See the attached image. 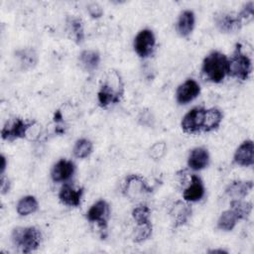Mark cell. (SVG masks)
<instances>
[{
  "label": "cell",
  "instance_id": "11",
  "mask_svg": "<svg viewBox=\"0 0 254 254\" xmlns=\"http://www.w3.org/2000/svg\"><path fill=\"white\" fill-rule=\"evenodd\" d=\"M199 93V83L192 78H188L178 86L176 90V100L179 104H188L194 100Z\"/></svg>",
  "mask_w": 254,
  "mask_h": 254
},
{
  "label": "cell",
  "instance_id": "14",
  "mask_svg": "<svg viewBox=\"0 0 254 254\" xmlns=\"http://www.w3.org/2000/svg\"><path fill=\"white\" fill-rule=\"evenodd\" d=\"M190 202L186 200H177L170 210V215L173 221V227L179 228L188 223L190 217L191 216V206Z\"/></svg>",
  "mask_w": 254,
  "mask_h": 254
},
{
  "label": "cell",
  "instance_id": "10",
  "mask_svg": "<svg viewBox=\"0 0 254 254\" xmlns=\"http://www.w3.org/2000/svg\"><path fill=\"white\" fill-rule=\"evenodd\" d=\"M84 193L82 187L75 188L68 183H64L59 191L60 201L69 207H78L81 203V199Z\"/></svg>",
  "mask_w": 254,
  "mask_h": 254
},
{
  "label": "cell",
  "instance_id": "16",
  "mask_svg": "<svg viewBox=\"0 0 254 254\" xmlns=\"http://www.w3.org/2000/svg\"><path fill=\"white\" fill-rule=\"evenodd\" d=\"M205 193L204 185L201 179L195 175H190V182L188 187L183 190V198L188 202H196L200 200Z\"/></svg>",
  "mask_w": 254,
  "mask_h": 254
},
{
  "label": "cell",
  "instance_id": "33",
  "mask_svg": "<svg viewBox=\"0 0 254 254\" xmlns=\"http://www.w3.org/2000/svg\"><path fill=\"white\" fill-rule=\"evenodd\" d=\"M0 188H1V193L2 194H5L9 191L10 190V186H11V183L9 181L8 178L5 177V175H2L1 176V181H0Z\"/></svg>",
  "mask_w": 254,
  "mask_h": 254
},
{
  "label": "cell",
  "instance_id": "29",
  "mask_svg": "<svg viewBox=\"0 0 254 254\" xmlns=\"http://www.w3.org/2000/svg\"><path fill=\"white\" fill-rule=\"evenodd\" d=\"M17 57L24 68L32 67L37 63V55L33 49L20 50L17 52Z\"/></svg>",
  "mask_w": 254,
  "mask_h": 254
},
{
  "label": "cell",
  "instance_id": "9",
  "mask_svg": "<svg viewBox=\"0 0 254 254\" xmlns=\"http://www.w3.org/2000/svg\"><path fill=\"white\" fill-rule=\"evenodd\" d=\"M205 108L194 107L187 112L181 122L183 131L187 134H196L202 131Z\"/></svg>",
  "mask_w": 254,
  "mask_h": 254
},
{
  "label": "cell",
  "instance_id": "27",
  "mask_svg": "<svg viewBox=\"0 0 254 254\" xmlns=\"http://www.w3.org/2000/svg\"><path fill=\"white\" fill-rule=\"evenodd\" d=\"M152 232H153V226L151 221L136 224V227L133 233V241L135 243L144 242L151 237Z\"/></svg>",
  "mask_w": 254,
  "mask_h": 254
},
{
  "label": "cell",
  "instance_id": "18",
  "mask_svg": "<svg viewBox=\"0 0 254 254\" xmlns=\"http://www.w3.org/2000/svg\"><path fill=\"white\" fill-rule=\"evenodd\" d=\"M194 24H195V15L193 11L190 9L183 10L179 15L177 24H176V29L178 34L183 38L189 37L193 31Z\"/></svg>",
  "mask_w": 254,
  "mask_h": 254
},
{
  "label": "cell",
  "instance_id": "8",
  "mask_svg": "<svg viewBox=\"0 0 254 254\" xmlns=\"http://www.w3.org/2000/svg\"><path fill=\"white\" fill-rule=\"evenodd\" d=\"M85 217L89 222L96 223L102 231L106 230L110 218V206L108 202L104 199H98L88 208Z\"/></svg>",
  "mask_w": 254,
  "mask_h": 254
},
{
  "label": "cell",
  "instance_id": "6",
  "mask_svg": "<svg viewBox=\"0 0 254 254\" xmlns=\"http://www.w3.org/2000/svg\"><path fill=\"white\" fill-rule=\"evenodd\" d=\"M133 48L135 53L142 59L151 57L156 49V37L152 30L143 29L134 38Z\"/></svg>",
  "mask_w": 254,
  "mask_h": 254
},
{
  "label": "cell",
  "instance_id": "17",
  "mask_svg": "<svg viewBox=\"0 0 254 254\" xmlns=\"http://www.w3.org/2000/svg\"><path fill=\"white\" fill-rule=\"evenodd\" d=\"M209 164V153L204 147H195L188 157V167L192 171H201Z\"/></svg>",
  "mask_w": 254,
  "mask_h": 254
},
{
  "label": "cell",
  "instance_id": "23",
  "mask_svg": "<svg viewBox=\"0 0 254 254\" xmlns=\"http://www.w3.org/2000/svg\"><path fill=\"white\" fill-rule=\"evenodd\" d=\"M238 221L239 218L236 213L229 208L220 213L216 222V227L222 231H231L236 226Z\"/></svg>",
  "mask_w": 254,
  "mask_h": 254
},
{
  "label": "cell",
  "instance_id": "22",
  "mask_svg": "<svg viewBox=\"0 0 254 254\" xmlns=\"http://www.w3.org/2000/svg\"><path fill=\"white\" fill-rule=\"evenodd\" d=\"M79 63L82 67L87 71H93L97 69L100 64V55L94 50H84L79 54Z\"/></svg>",
  "mask_w": 254,
  "mask_h": 254
},
{
  "label": "cell",
  "instance_id": "5",
  "mask_svg": "<svg viewBox=\"0 0 254 254\" xmlns=\"http://www.w3.org/2000/svg\"><path fill=\"white\" fill-rule=\"evenodd\" d=\"M151 191L152 188L149 187L145 179L142 176L135 174H131L126 177L122 188L123 194L131 200L140 199Z\"/></svg>",
  "mask_w": 254,
  "mask_h": 254
},
{
  "label": "cell",
  "instance_id": "24",
  "mask_svg": "<svg viewBox=\"0 0 254 254\" xmlns=\"http://www.w3.org/2000/svg\"><path fill=\"white\" fill-rule=\"evenodd\" d=\"M39 202L34 195H25L21 197L16 205V210L19 215L27 216L38 210Z\"/></svg>",
  "mask_w": 254,
  "mask_h": 254
},
{
  "label": "cell",
  "instance_id": "25",
  "mask_svg": "<svg viewBox=\"0 0 254 254\" xmlns=\"http://www.w3.org/2000/svg\"><path fill=\"white\" fill-rule=\"evenodd\" d=\"M93 151V144L87 138L77 139L73 145L72 153L77 159H84L90 156Z\"/></svg>",
  "mask_w": 254,
  "mask_h": 254
},
{
  "label": "cell",
  "instance_id": "31",
  "mask_svg": "<svg viewBox=\"0 0 254 254\" xmlns=\"http://www.w3.org/2000/svg\"><path fill=\"white\" fill-rule=\"evenodd\" d=\"M167 151V145L165 142L160 141V142H156L154 145L151 146L150 150H149V155L153 160H160L164 157V155L166 154Z\"/></svg>",
  "mask_w": 254,
  "mask_h": 254
},
{
  "label": "cell",
  "instance_id": "19",
  "mask_svg": "<svg viewBox=\"0 0 254 254\" xmlns=\"http://www.w3.org/2000/svg\"><path fill=\"white\" fill-rule=\"evenodd\" d=\"M253 189V181H233L225 189V193L231 199H243Z\"/></svg>",
  "mask_w": 254,
  "mask_h": 254
},
{
  "label": "cell",
  "instance_id": "28",
  "mask_svg": "<svg viewBox=\"0 0 254 254\" xmlns=\"http://www.w3.org/2000/svg\"><path fill=\"white\" fill-rule=\"evenodd\" d=\"M132 217L135 220L136 224L149 222L151 221V209L145 203L138 204L132 210Z\"/></svg>",
  "mask_w": 254,
  "mask_h": 254
},
{
  "label": "cell",
  "instance_id": "36",
  "mask_svg": "<svg viewBox=\"0 0 254 254\" xmlns=\"http://www.w3.org/2000/svg\"><path fill=\"white\" fill-rule=\"evenodd\" d=\"M209 253H227V251L222 250V249H213V250H209Z\"/></svg>",
  "mask_w": 254,
  "mask_h": 254
},
{
  "label": "cell",
  "instance_id": "2",
  "mask_svg": "<svg viewBox=\"0 0 254 254\" xmlns=\"http://www.w3.org/2000/svg\"><path fill=\"white\" fill-rule=\"evenodd\" d=\"M228 58L219 51L210 52L202 61L201 72L213 83H220L227 75Z\"/></svg>",
  "mask_w": 254,
  "mask_h": 254
},
{
  "label": "cell",
  "instance_id": "4",
  "mask_svg": "<svg viewBox=\"0 0 254 254\" xmlns=\"http://www.w3.org/2000/svg\"><path fill=\"white\" fill-rule=\"evenodd\" d=\"M242 45L237 43L230 58H228L227 75L239 80H247L252 71V62L242 51Z\"/></svg>",
  "mask_w": 254,
  "mask_h": 254
},
{
  "label": "cell",
  "instance_id": "30",
  "mask_svg": "<svg viewBox=\"0 0 254 254\" xmlns=\"http://www.w3.org/2000/svg\"><path fill=\"white\" fill-rule=\"evenodd\" d=\"M239 19L241 20L242 24H244L245 22L248 23L250 21L253 20L254 17V2L253 1H249L247 3H245L242 7V9L240 10L239 13H237Z\"/></svg>",
  "mask_w": 254,
  "mask_h": 254
},
{
  "label": "cell",
  "instance_id": "7",
  "mask_svg": "<svg viewBox=\"0 0 254 254\" xmlns=\"http://www.w3.org/2000/svg\"><path fill=\"white\" fill-rule=\"evenodd\" d=\"M31 125V121H25L22 118H13L6 121L2 130L1 137L5 141H15L17 139L26 138L27 131Z\"/></svg>",
  "mask_w": 254,
  "mask_h": 254
},
{
  "label": "cell",
  "instance_id": "26",
  "mask_svg": "<svg viewBox=\"0 0 254 254\" xmlns=\"http://www.w3.org/2000/svg\"><path fill=\"white\" fill-rule=\"evenodd\" d=\"M230 208L236 213L239 220L246 219L250 215L253 204L251 201H245L243 199H231Z\"/></svg>",
  "mask_w": 254,
  "mask_h": 254
},
{
  "label": "cell",
  "instance_id": "32",
  "mask_svg": "<svg viewBox=\"0 0 254 254\" xmlns=\"http://www.w3.org/2000/svg\"><path fill=\"white\" fill-rule=\"evenodd\" d=\"M87 12L93 19H98L103 15V8L96 2H92L87 6Z\"/></svg>",
  "mask_w": 254,
  "mask_h": 254
},
{
  "label": "cell",
  "instance_id": "3",
  "mask_svg": "<svg viewBox=\"0 0 254 254\" xmlns=\"http://www.w3.org/2000/svg\"><path fill=\"white\" fill-rule=\"evenodd\" d=\"M11 239L20 252L31 253L39 248L42 234L35 226H19L13 229Z\"/></svg>",
  "mask_w": 254,
  "mask_h": 254
},
{
  "label": "cell",
  "instance_id": "34",
  "mask_svg": "<svg viewBox=\"0 0 254 254\" xmlns=\"http://www.w3.org/2000/svg\"><path fill=\"white\" fill-rule=\"evenodd\" d=\"M54 122L56 124H61L64 122V115H63V112L59 109V110H56L55 113H54Z\"/></svg>",
  "mask_w": 254,
  "mask_h": 254
},
{
  "label": "cell",
  "instance_id": "35",
  "mask_svg": "<svg viewBox=\"0 0 254 254\" xmlns=\"http://www.w3.org/2000/svg\"><path fill=\"white\" fill-rule=\"evenodd\" d=\"M6 167H7V159L6 157L2 154L1 155V167H0V175H4L5 173V170H6Z\"/></svg>",
  "mask_w": 254,
  "mask_h": 254
},
{
  "label": "cell",
  "instance_id": "12",
  "mask_svg": "<svg viewBox=\"0 0 254 254\" xmlns=\"http://www.w3.org/2000/svg\"><path fill=\"white\" fill-rule=\"evenodd\" d=\"M75 169L71 160L60 159L51 170V178L55 183H66L74 175Z\"/></svg>",
  "mask_w": 254,
  "mask_h": 254
},
{
  "label": "cell",
  "instance_id": "13",
  "mask_svg": "<svg viewBox=\"0 0 254 254\" xmlns=\"http://www.w3.org/2000/svg\"><path fill=\"white\" fill-rule=\"evenodd\" d=\"M214 23L221 33H231L239 30L243 25L237 13L218 12L214 16Z\"/></svg>",
  "mask_w": 254,
  "mask_h": 254
},
{
  "label": "cell",
  "instance_id": "15",
  "mask_svg": "<svg viewBox=\"0 0 254 254\" xmlns=\"http://www.w3.org/2000/svg\"><path fill=\"white\" fill-rule=\"evenodd\" d=\"M233 163L241 167H251L254 164V143L251 139L243 141L235 150Z\"/></svg>",
  "mask_w": 254,
  "mask_h": 254
},
{
  "label": "cell",
  "instance_id": "21",
  "mask_svg": "<svg viewBox=\"0 0 254 254\" xmlns=\"http://www.w3.org/2000/svg\"><path fill=\"white\" fill-rule=\"evenodd\" d=\"M223 114L218 108L205 109L202 132H211L217 129L222 121Z\"/></svg>",
  "mask_w": 254,
  "mask_h": 254
},
{
  "label": "cell",
  "instance_id": "1",
  "mask_svg": "<svg viewBox=\"0 0 254 254\" xmlns=\"http://www.w3.org/2000/svg\"><path fill=\"white\" fill-rule=\"evenodd\" d=\"M124 94V83L116 69H109L97 92L99 106L106 108L110 104L119 103Z\"/></svg>",
  "mask_w": 254,
  "mask_h": 254
},
{
  "label": "cell",
  "instance_id": "20",
  "mask_svg": "<svg viewBox=\"0 0 254 254\" xmlns=\"http://www.w3.org/2000/svg\"><path fill=\"white\" fill-rule=\"evenodd\" d=\"M66 27L71 40L76 44H81L84 40V30L81 19L74 16H68L66 18Z\"/></svg>",
  "mask_w": 254,
  "mask_h": 254
}]
</instances>
